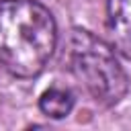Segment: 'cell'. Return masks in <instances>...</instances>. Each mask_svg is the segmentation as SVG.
Wrapping results in <instances>:
<instances>
[{
    "label": "cell",
    "instance_id": "277c9868",
    "mask_svg": "<svg viewBox=\"0 0 131 131\" xmlns=\"http://www.w3.org/2000/svg\"><path fill=\"white\" fill-rule=\"evenodd\" d=\"M39 108L43 115L51 117V119H63L72 113L74 108V94L66 88H49L41 94L39 98Z\"/></svg>",
    "mask_w": 131,
    "mask_h": 131
},
{
    "label": "cell",
    "instance_id": "7a4b0ae2",
    "mask_svg": "<svg viewBox=\"0 0 131 131\" xmlns=\"http://www.w3.org/2000/svg\"><path fill=\"white\" fill-rule=\"evenodd\" d=\"M68 61L76 80L102 106L117 104L129 86L127 74L119 63L113 45L88 31L74 29L68 41Z\"/></svg>",
    "mask_w": 131,
    "mask_h": 131
},
{
    "label": "cell",
    "instance_id": "6da1fadb",
    "mask_svg": "<svg viewBox=\"0 0 131 131\" xmlns=\"http://www.w3.org/2000/svg\"><path fill=\"white\" fill-rule=\"evenodd\" d=\"M57 45L53 14L35 0H0V66L16 78L39 76Z\"/></svg>",
    "mask_w": 131,
    "mask_h": 131
},
{
    "label": "cell",
    "instance_id": "3957f363",
    "mask_svg": "<svg viewBox=\"0 0 131 131\" xmlns=\"http://www.w3.org/2000/svg\"><path fill=\"white\" fill-rule=\"evenodd\" d=\"M106 31L111 45L131 61V0H106Z\"/></svg>",
    "mask_w": 131,
    "mask_h": 131
}]
</instances>
